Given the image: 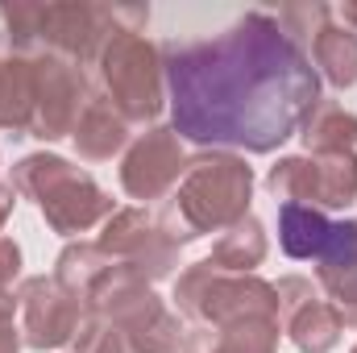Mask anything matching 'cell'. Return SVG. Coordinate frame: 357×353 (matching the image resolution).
Instances as JSON below:
<instances>
[{
  "instance_id": "cell-1",
  "label": "cell",
  "mask_w": 357,
  "mask_h": 353,
  "mask_svg": "<svg viewBox=\"0 0 357 353\" xmlns=\"http://www.w3.org/2000/svg\"><path fill=\"white\" fill-rule=\"evenodd\" d=\"M171 91L175 121L191 137L270 146L316 96V75L274 25L254 21L229 42L178 59Z\"/></svg>"
},
{
  "instance_id": "cell-2",
  "label": "cell",
  "mask_w": 357,
  "mask_h": 353,
  "mask_svg": "<svg viewBox=\"0 0 357 353\" xmlns=\"http://www.w3.org/2000/svg\"><path fill=\"white\" fill-rule=\"evenodd\" d=\"M282 250L291 258H320V262H354L357 258V229L333 225L312 208L287 204L282 208Z\"/></svg>"
}]
</instances>
